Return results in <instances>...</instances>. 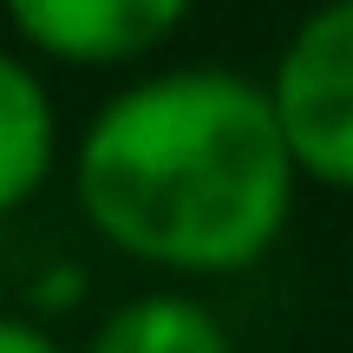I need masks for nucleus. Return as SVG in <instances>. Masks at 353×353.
Returning a JSON list of instances; mask_svg holds the SVG:
<instances>
[{"mask_svg": "<svg viewBox=\"0 0 353 353\" xmlns=\"http://www.w3.org/2000/svg\"><path fill=\"white\" fill-rule=\"evenodd\" d=\"M65 164V125L39 59L26 46H0V216L26 210Z\"/></svg>", "mask_w": 353, "mask_h": 353, "instance_id": "20e7f679", "label": "nucleus"}, {"mask_svg": "<svg viewBox=\"0 0 353 353\" xmlns=\"http://www.w3.org/2000/svg\"><path fill=\"white\" fill-rule=\"evenodd\" d=\"M0 353H79V347H65L52 327H39L26 314H0Z\"/></svg>", "mask_w": 353, "mask_h": 353, "instance_id": "423d86ee", "label": "nucleus"}, {"mask_svg": "<svg viewBox=\"0 0 353 353\" xmlns=\"http://www.w3.org/2000/svg\"><path fill=\"white\" fill-rule=\"evenodd\" d=\"M347 281H353V236H347Z\"/></svg>", "mask_w": 353, "mask_h": 353, "instance_id": "0eeeda50", "label": "nucleus"}, {"mask_svg": "<svg viewBox=\"0 0 353 353\" xmlns=\"http://www.w3.org/2000/svg\"><path fill=\"white\" fill-rule=\"evenodd\" d=\"M79 353H236V334L203 294L190 288H151L118 301Z\"/></svg>", "mask_w": 353, "mask_h": 353, "instance_id": "39448f33", "label": "nucleus"}, {"mask_svg": "<svg viewBox=\"0 0 353 353\" xmlns=\"http://www.w3.org/2000/svg\"><path fill=\"white\" fill-rule=\"evenodd\" d=\"M262 85L301 183L353 196V0L307 7Z\"/></svg>", "mask_w": 353, "mask_h": 353, "instance_id": "f03ea898", "label": "nucleus"}, {"mask_svg": "<svg viewBox=\"0 0 353 353\" xmlns=\"http://www.w3.org/2000/svg\"><path fill=\"white\" fill-rule=\"evenodd\" d=\"M301 170L268 85L236 65H151L72 138V203L125 262L170 281H229L275 255Z\"/></svg>", "mask_w": 353, "mask_h": 353, "instance_id": "f257e3e1", "label": "nucleus"}, {"mask_svg": "<svg viewBox=\"0 0 353 353\" xmlns=\"http://www.w3.org/2000/svg\"><path fill=\"white\" fill-rule=\"evenodd\" d=\"M196 0H0L13 46L72 72H131L190 26Z\"/></svg>", "mask_w": 353, "mask_h": 353, "instance_id": "7ed1b4c3", "label": "nucleus"}]
</instances>
